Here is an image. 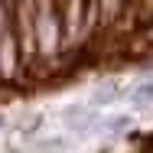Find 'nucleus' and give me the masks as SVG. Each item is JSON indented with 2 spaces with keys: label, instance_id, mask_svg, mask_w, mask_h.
<instances>
[{
  "label": "nucleus",
  "instance_id": "7ed1b4c3",
  "mask_svg": "<svg viewBox=\"0 0 153 153\" xmlns=\"http://www.w3.org/2000/svg\"><path fill=\"white\" fill-rule=\"evenodd\" d=\"M0 127H3V117H0Z\"/></svg>",
  "mask_w": 153,
  "mask_h": 153
},
{
  "label": "nucleus",
  "instance_id": "f257e3e1",
  "mask_svg": "<svg viewBox=\"0 0 153 153\" xmlns=\"http://www.w3.org/2000/svg\"><path fill=\"white\" fill-rule=\"evenodd\" d=\"M121 98L134 108V111H143V108H150L153 104V78H143V82H137V85H130L127 91H121Z\"/></svg>",
  "mask_w": 153,
  "mask_h": 153
},
{
  "label": "nucleus",
  "instance_id": "f03ea898",
  "mask_svg": "<svg viewBox=\"0 0 153 153\" xmlns=\"http://www.w3.org/2000/svg\"><path fill=\"white\" fill-rule=\"evenodd\" d=\"M117 98H121V88H117V85L98 88V91H94V98H91V108H101V104H114Z\"/></svg>",
  "mask_w": 153,
  "mask_h": 153
}]
</instances>
